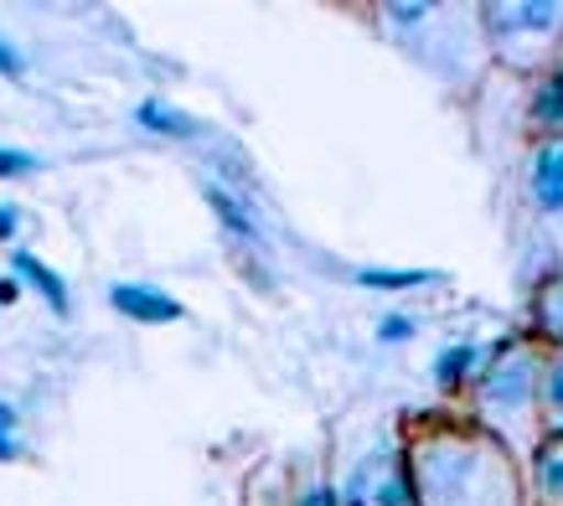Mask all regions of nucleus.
Here are the masks:
<instances>
[{
    "instance_id": "nucleus-13",
    "label": "nucleus",
    "mask_w": 563,
    "mask_h": 506,
    "mask_svg": "<svg viewBox=\"0 0 563 506\" xmlns=\"http://www.w3.org/2000/svg\"><path fill=\"white\" fill-rule=\"evenodd\" d=\"M383 337H409V321H383Z\"/></svg>"
},
{
    "instance_id": "nucleus-11",
    "label": "nucleus",
    "mask_w": 563,
    "mask_h": 506,
    "mask_svg": "<svg viewBox=\"0 0 563 506\" xmlns=\"http://www.w3.org/2000/svg\"><path fill=\"white\" fill-rule=\"evenodd\" d=\"M0 73H11V78H16V73H21V57H16V52H11V47H5V42H0Z\"/></svg>"
},
{
    "instance_id": "nucleus-2",
    "label": "nucleus",
    "mask_w": 563,
    "mask_h": 506,
    "mask_svg": "<svg viewBox=\"0 0 563 506\" xmlns=\"http://www.w3.org/2000/svg\"><path fill=\"white\" fill-rule=\"evenodd\" d=\"M114 310H124L130 321H181L187 310L172 300V295H161V289H145V285H120L114 289Z\"/></svg>"
},
{
    "instance_id": "nucleus-17",
    "label": "nucleus",
    "mask_w": 563,
    "mask_h": 506,
    "mask_svg": "<svg viewBox=\"0 0 563 506\" xmlns=\"http://www.w3.org/2000/svg\"><path fill=\"white\" fill-rule=\"evenodd\" d=\"M16 300V285H11V279H0V305H11Z\"/></svg>"
},
{
    "instance_id": "nucleus-4",
    "label": "nucleus",
    "mask_w": 563,
    "mask_h": 506,
    "mask_svg": "<svg viewBox=\"0 0 563 506\" xmlns=\"http://www.w3.org/2000/svg\"><path fill=\"white\" fill-rule=\"evenodd\" d=\"M16 274H21V279H32V285L47 295L52 310H68V289H63V279H57L47 264H36L32 253H16Z\"/></svg>"
},
{
    "instance_id": "nucleus-9",
    "label": "nucleus",
    "mask_w": 563,
    "mask_h": 506,
    "mask_svg": "<svg viewBox=\"0 0 563 506\" xmlns=\"http://www.w3.org/2000/svg\"><path fill=\"white\" fill-rule=\"evenodd\" d=\"M212 207H218L222 218H228V228H233V233H239V238H254V222L243 218V212H239V207H233V202H228L222 191H212Z\"/></svg>"
},
{
    "instance_id": "nucleus-10",
    "label": "nucleus",
    "mask_w": 563,
    "mask_h": 506,
    "mask_svg": "<svg viewBox=\"0 0 563 506\" xmlns=\"http://www.w3.org/2000/svg\"><path fill=\"white\" fill-rule=\"evenodd\" d=\"M21 170H36L32 155H21V151H0V176H21Z\"/></svg>"
},
{
    "instance_id": "nucleus-6",
    "label": "nucleus",
    "mask_w": 563,
    "mask_h": 506,
    "mask_svg": "<svg viewBox=\"0 0 563 506\" xmlns=\"http://www.w3.org/2000/svg\"><path fill=\"white\" fill-rule=\"evenodd\" d=\"M140 124L145 130H161V135H191V119H181V114H166L161 103H140Z\"/></svg>"
},
{
    "instance_id": "nucleus-16",
    "label": "nucleus",
    "mask_w": 563,
    "mask_h": 506,
    "mask_svg": "<svg viewBox=\"0 0 563 506\" xmlns=\"http://www.w3.org/2000/svg\"><path fill=\"white\" fill-rule=\"evenodd\" d=\"M16 455V439H5V429H0V460H11Z\"/></svg>"
},
{
    "instance_id": "nucleus-1",
    "label": "nucleus",
    "mask_w": 563,
    "mask_h": 506,
    "mask_svg": "<svg viewBox=\"0 0 563 506\" xmlns=\"http://www.w3.org/2000/svg\"><path fill=\"white\" fill-rule=\"evenodd\" d=\"M346 506H413L404 465L393 455H367L346 481Z\"/></svg>"
},
{
    "instance_id": "nucleus-7",
    "label": "nucleus",
    "mask_w": 563,
    "mask_h": 506,
    "mask_svg": "<svg viewBox=\"0 0 563 506\" xmlns=\"http://www.w3.org/2000/svg\"><path fill=\"white\" fill-rule=\"evenodd\" d=\"M357 279H362V285H373V289H409V285H429L434 274H429V270H413V274H383V270H362Z\"/></svg>"
},
{
    "instance_id": "nucleus-12",
    "label": "nucleus",
    "mask_w": 563,
    "mask_h": 506,
    "mask_svg": "<svg viewBox=\"0 0 563 506\" xmlns=\"http://www.w3.org/2000/svg\"><path fill=\"white\" fill-rule=\"evenodd\" d=\"M16 218H21L16 207H0V238H11V233H16Z\"/></svg>"
},
{
    "instance_id": "nucleus-8",
    "label": "nucleus",
    "mask_w": 563,
    "mask_h": 506,
    "mask_svg": "<svg viewBox=\"0 0 563 506\" xmlns=\"http://www.w3.org/2000/svg\"><path fill=\"white\" fill-rule=\"evenodd\" d=\"M538 119H548V124H553V119H563V73L543 88V94H538Z\"/></svg>"
},
{
    "instance_id": "nucleus-15",
    "label": "nucleus",
    "mask_w": 563,
    "mask_h": 506,
    "mask_svg": "<svg viewBox=\"0 0 563 506\" xmlns=\"http://www.w3.org/2000/svg\"><path fill=\"white\" fill-rule=\"evenodd\" d=\"M553 398L563 404V356H559V367H553Z\"/></svg>"
},
{
    "instance_id": "nucleus-3",
    "label": "nucleus",
    "mask_w": 563,
    "mask_h": 506,
    "mask_svg": "<svg viewBox=\"0 0 563 506\" xmlns=\"http://www.w3.org/2000/svg\"><path fill=\"white\" fill-rule=\"evenodd\" d=\"M532 186H538V202L543 207H563V140L538 151V161H532Z\"/></svg>"
},
{
    "instance_id": "nucleus-5",
    "label": "nucleus",
    "mask_w": 563,
    "mask_h": 506,
    "mask_svg": "<svg viewBox=\"0 0 563 506\" xmlns=\"http://www.w3.org/2000/svg\"><path fill=\"white\" fill-rule=\"evenodd\" d=\"M538 475H543L548 496H563V429H559L553 444H543V455H538Z\"/></svg>"
},
{
    "instance_id": "nucleus-14",
    "label": "nucleus",
    "mask_w": 563,
    "mask_h": 506,
    "mask_svg": "<svg viewBox=\"0 0 563 506\" xmlns=\"http://www.w3.org/2000/svg\"><path fill=\"white\" fill-rule=\"evenodd\" d=\"M306 506H336V502H331V491H310Z\"/></svg>"
}]
</instances>
